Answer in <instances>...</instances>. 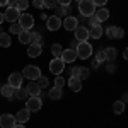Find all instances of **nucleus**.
I'll list each match as a JSON object with an SVG mask.
<instances>
[{
  "label": "nucleus",
  "mask_w": 128,
  "mask_h": 128,
  "mask_svg": "<svg viewBox=\"0 0 128 128\" xmlns=\"http://www.w3.org/2000/svg\"><path fill=\"white\" fill-rule=\"evenodd\" d=\"M38 84H40V87H41V89H46V87H48V79L41 75L40 79H38Z\"/></svg>",
  "instance_id": "4c0bfd02"
},
{
  "label": "nucleus",
  "mask_w": 128,
  "mask_h": 128,
  "mask_svg": "<svg viewBox=\"0 0 128 128\" xmlns=\"http://www.w3.org/2000/svg\"><path fill=\"white\" fill-rule=\"evenodd\" d=\"M48 96H50V99H53V101H58L62 96H63V92H62V89L60 87H53L50 89V92H48Z\"/></svg>",
  "instance_id": "aec40b11"
},
{
  "label": "nucleus",
  "mask_w": 128,
  "mask_h": 128,
  "mask_svg": "<svg viewBox=\"0 0 128 128\" xmlns=\"http://www.w3.org/2000/svg\"><path fill=\"white\" fill-rule=\"evenodd\" d=\"M104 32H106V36H108V38L114 40V36H116V28H114V26H109V28L104 31Z\"/></svg>",
  "instance_id": "f704fd0d"
},
{
  "label": "nucleus",
  "mask_w": 128,
  "mask_h": 128,
  "mask_svg": "<svg viewBox=\"0 0 128 128\" xmlns=\"http://www.w3.org/2000/svg\"><path fill=\"white\" fill-rule=\"evenodd\" d=\"M16 125H17L16 116H12V114H2L0 116V128H14Z\"/></svg>",
  "instance_id": "6e6552de"
},
{
  "label": "nucleus",
  "mask_w": 128,
  "mask_h": 128,
  "mask_svg": "<svg viewBox=\"0 0 128 128\" xmlns=\"http://www.w3.org/2000/svg\"><path fill=\"white\" fill-rule=\"evenodd\" d=\"M123 58H125V60H126V62H128V48L125 50V51H123Z\"/></svg>",
  "instance_id": "de8ad7c7"
},
{
  "label": "nucleus",
  "mask_w": 128,
  "mask_h": 128,
  "mask_svg": "<svg viewBox=\"0 0 128 128\" xmlns=\"http://www.w3.org/2000/svg\"><path fill=\"white\" fill-rule=\"evenodd\" d=\"M46 28H48V31H58L60 28H62V19L56 17V16L48 17V19H46Z\"/></svg>",
  "instance_id": "9b49d317"
},
{
  "label": "nucleus",
  "mask_w": 128,
  "mask_h": 128,
  "mask_svg": "<svg viewBox=\"0 0 128 128\" xmlns=\"http://www.w3.org/2000/svg\"><path fill=\"white\" fill-rule=\"evenodd\" d=\"M63 70H65V62L62 58H53L51 60V63H50V72H51V74L60 75Z\"/></svg>",
  "instance_id": "423d86ee"
},
{
  "label": "nucleus",
  "mask_w": 128,
  "mask_h": 128,
  "mask_svg": "<svg viewBox=\"0 0 128 128\" xmlns=\"http://www.w3.org/2000/svg\"><path fill=\"white\" fill-rule=\"evenodd\" d=\"M68 87L74 90V92H79L82 90V80L77 79V77H70L68 79Z\"/></svg>",
  "instance_id": "dca6fc26"
},
{
  "label": "nucleus",
  "mask_w": 128,
  "mask_h": 128,
  "mask_svg": "<svg viewBox=\"0 0 128 128\" xmlns=\"http://www.w3.org/2000/svg\"><path fill=\"white\" fill-rule=\"evenodd\" d=\"M22 75H24L26 79H29V80H38L41 77V70H40V67H36V65H28L26 68L22 70Z\"/></svg>",
  "instance_id": "7ed1b4c3"
},
{
  "label": "nucleus",
  "mask_w": 128,
  "mask_h": 128,
  "mask_svg": "<svg viewBox=\"0 0 128 128\" xmlns=\"http://www.w3.org/2000/svg\"><path fill=\"white\" fill-rule=\"evenodd\" d=\"M106 51V60L108 62H113V60L116 58V50L114 48H108V50H104Z\"/></svg>",
  "instance_id": "7c9ffc66"
},
{
  "label": "nucleus",
  "mask_w": 128,
  "mask_h": 128,
  "mask_svg": "<svg viewBox=\"0 0 128 128\" xmlns=\"http://www.w3.org/2000/svg\"><path fill=\"white\" fill-rule=\"evenodd\" d=\"M67 84V80L63 79L62 75H56V79H55V87H60V89H63V86Z\"/></svg>",
  "instance_id": "473e14b6"
},
{
  "label": "nucleus",
  "mask_w": 128,
  "mask_h": 128,
  "mask_svg": "<svg viewBox=\"0 0 128 128\" xmlns=\"http://www.w3.org/2000/svg\"><path fill=\"white\" fill-rule=\"evenodd\" d=\"M17 2H19V0H9V5H7V7H10V9L17 7Z\"/></svg>",
  "instance_id": "37998d69"
},
{
  "label": "nucleus",
  "mask_w": 128,
  "mask_h": 128,
  "mask_svg": "<svg viewBox=\"0 0 128 128\" xmlns=\"http://www.w3.org/2000/svg\"><path fill=\"white\" fill-rule=\"evenodd\" d=\"M87 19H89V26H90V28L101 26V22H99V19L96 17V14H94V16H90V17H87Z\"/></svg>",
  "instance_id": "72a5a7b5"
},
{
  "label": "nucleus",
  "mask_w": 128,
  "mask_h": 128,
  "mask_svg": "<svg viewBox=\"0 0 128 128\" xmlns=\"http://www.w3.org/2000/svg\"><path fill=\"white\" fill-rule=\"evenodd\" d=\"M102 32H104V31H102V28H101V26H96V28H92V29H90V38L99 40V38L102 36Z\"/></svg>",
  "instance_id": "bb28decb"
},
{
  "label": "nucleus",
  "mask_w": 128,
  "mask_h": 128,
  "mask_svg": "<svg viewBox=\"0 0 128 128\" xmlns=\"http://www.w3.org/2000/svg\"><path fill=\"white\" fill-rule=\"evenodd\" d=\"M79 19L77 17H72V16H67L65 20H62V28H65L67 31H75L79 28Z\"/></svg>",
  "instance_id": "0eeeda50"
},
{
  "label": "nucleus",
  "mask_w": 128,
  "mask_h": 128,
  "mask_svg": "<svg viewBox=\"0 0 128 128\" xmlns=\"http://www.w3.org/2000/svg\"><path fill=\"white\" fill-rule=\"evenodd\" d=\"M5 5H9V0H0V7H5Z\"/></svg>",
  "instance_id": "49530a36"
},
{
  "label": "nucleus",
  "mask_w": 128,
  "mask_h": 128,
  "mask_svg": "<svg viewBox=\"0 0 128 128\" xmlns=\"http://www.w3.org/2000/svg\"><path fill=\"white\" fill-rule=\"evenodd\" d=\"M92 4H94L96 7H104V5L108 4V0H92Z\"/></svg>",
  "instance_id": "a19ab883"
},
{
  "label": "nucleus",
  "mask_w": 128,
  "mask_h": 128,
  "mask_svg": "<svg viewBox=\"0 0 128 128\" xmlns=\"http://www.w3.org/2000/svg\"><path fill=\"white\" fill-rule=\"evenodd\" d=\"M125 36V31L121 29V28H116V36H114V40H121Z\"/></svg>",
  "instance_id": "ea45409f"
},
{
  "label": "nucleus",
  "mask_w": 128,
  "mask_h": 128,
  "mask_svg": "<svg viewBox=\"0 0 128 128\" xmlns=\"http://www.w3.org/2000/svg\"><path fill=\"white\" fill-rule=\"evenodd\" d=\"M121 101H123V102H125V104H126V102H128V94H125V96H123V99H121Z\"/></svg>",
  "instance_id": "8fccbe9b"
},
{
  "label": "nucleus",
  "mask_w": 128,
  "mask_h": 128,
  "mask_svg": "<svg viewBox=\"0 0 128 128\" xmlns=\"http://www.w3.org/2000/svg\"><path fill=\"white\" fill-rule=\"evenodd\" d=\"M79 12L82 17H90L96 14V5L92 4V0H80L79 2Z\"/></svg>",
  "instance_id": "f257e3e1"
},
{
  "label": "nucleus",
  "mask_w": 128,
  "mask_h": 128,
  "mask_svg": "<svg viewBox=\"0 0 128 128\" xmlns=\"http://www.w3.org/2000/svg\"><path fill=\"white\" fill-rule=\"evenodd\" d=\"M26 90H28V94H29V96H40L43 89L40 87V84H38V82L31 80L29 84H28V87H26Z\"/></svg>",
  "instance_id": "4468645a"
},
{
  "label": "nucleus",
  "mask_w": 128,
  "mask_h": 128,
  "mask_svg": "<svg viewBox=\"0 0 128 128\" xmlns=\"http://www.w3.org/2000/svg\"><path fill=\"white\" fill-rule=\"evenodd\" d=\"M41 51H43V46L41 44H34V43H31L29 48H28V55H29L31 58H38L41 55Z\"/></svg>",
  "instance_id": "2eb2a0df"
},
{
  "label": "nucleus",
  "mask_w": 128,
  "mask_h": 128,
  "mask_svg": "<svg viewBox=\"0 0 128 128\" xmlns=\"http://www.w3.org/2000/svg\"><path fill=\"white\" fill-rule=\"evenodd\" d=\"M22 80H24V75L22 74H10L9 75V86H12L14 89H19L22 86Z\"/></svg>",
  "instance_id": "f8f14e48"
},
{
  "label": "nucleus",
  "mask_w": 128,
  "mask_h": 128,
  "mask_svg": "<svg viewBox=\"0 0 128 128\" xmlns=\"http://www.w3.org/2000/svg\"><path fill=\"white\" fill-rule=\"evenodd\" d=\"M31 43H34V44H44V40H43V36H41V32H34V31H31Z\"/></svg>",
  "instance_id": "4be33fe9"
},
{
  "label": "nucleus",
  "mask_w": 128,
  "mask_h": 128,
  "mask_svg": "<svg viewBox=\"0 0 128 128\" xmlns=\"http://www.w3.org/2000/svg\"><path fill=\"white\" fill-rule=\"evenodd\" d=\"M113 109H114L116 114H123V113H125V102H123V101H116V102L113 104Z\"/></svg>",
  "instance_id": "cd10ccee"
},
{
  "label": "nucleus",
  "mask_w": 128,
  "mask_h": 128,
  "mask_svg": "<svg viewBox=\"0 0 128 128\" xmlns=\"http://www.w3.org/2000/svg\"><path fill=\"white\" fill-rule=\"evenodd\" d=\"M77 58H79V56H77V51L72 50V48L63 50V53H62V60H63L65 63H74Z\"/></svg>",
  "instance_id": "ddd939ff"
},
{
  "label": "nucleus",
  "mask_w": 128,
  "mask_h": 128,
  "mask_svg": "<svg viewBox=\"0 0 128 128\" xmlns=\"http://www.w3.org/2000/svg\"><path fill=\"white\" fill-rule=\"evenodd\" d=\"M28 7H29V0H19V2H17V9H19L20 12L26 10Z\"/></svg>",
  "instance_id": "c9c22d12"
},
{
  "label": "nucleus",
  "mask_w": 128,
  "mask_h": 128,
  "mask_svg": "<svg viewBox=\"0 0 128 128\" xmlns=\"http://www.w3.org/2000/svg\"><path fill=\"white\" fill-rule=\"evenodd\" d=\"M22 26H20L19 22H12V26H10V32H12V34H17V36H19L20 32H22Z\"/></svg>",
  "instance_id": "c756f323"
},
{
  "label": "nucleus",
  "mask_w": 128,
  "mask_h": 128,
  "mask_svg": "<svg viewBox=\"0 0 128 128\" xmlns=\"http://www.w3.org/2000/svg\"><path fill=\"white\" fill-rule=\"evenodd\" d=\"M14 128H26V126H24V125H20V123H17V125H16Z\"/></svg>",
  "instance_id": "603ef678"
},
{
  "label": "nucleus",
  "mask_w": 128,
  "mask_h": 128,
  "mask_svg": "<svg viewBox=\"0 0 128 128\" xmlns=\"http://www.w3.org/2000/svg\"><path fill=\"white\" fill-rule=\"evenodd\" d=\"M75 2H80V0H75Z\"/></svg>",
  "instance_id": "864d4df0"
},
{
  "label": "nucleus",
  "mask_w": 128,
  "mask_h": 128,
  "mask_svg": "<svg viewBox=\"0 0 128 128\" xmlns=\"http://www.w3.org/2000/svg\"><path fill=\"white\" fill-rule=\"evenodd\" d=\"M14 98H17V99H29V94H28V90L26 89H16V92H14Z\"/></svg>",
  "instance_id": "393cba45"
},
{
  "label": "nucleus",
  "mask_w": 128,
  "mask_h": 128,
  "mask_svg": "<svg viewBox=\"0 0 128 128\" xmlns=\"http://www.w3.org/2000/svg\"><path fill=\"white\" fill-rule=\"evenodd\" d=\"M96 17L99 19V22H104V20L109 19V10L106 7H101V9L96 10Z\"/></svg>",
  "instance_id": "6ab92c4d"
},
{
  "label": "nucleus",
  "mask_w": 128,
  "mask_h": 128,
  "mask_svg": "<svg viewBox=\"0 0 128 128\" xmlns=\"http://www.w3.org/2000/svg\"><path fill=\"white\" fill-rule=\"evenodd\" d=\"M4 20H5V16H4V14L0 12V26H2V22H4Z\"/></svg>",
  "instance_id": "09e8293b"
},
{
  "label": "nucleus",
  "mask_w": 128,
  "mask_h": 128,
  "mask_svg": "<svg viewBox=\"0 0 128 128\" xmlns=\"http://www.w3.org/2000/svg\"><path fill=\"white\" fill-rule=\"evenodd\" d=\"M20 14H22V12H20L17 7H14V9H10V7H9V9L5 10L4 16H5V20H9V22H17L19 17H20Z\"/></svg>",
  "instance_id": "9d476101"
},
{
  "label": "nucleus",
  "mask_w": 128,
  "mask_h": 128,
  "mask_svg": "<svg viewBox=\"0 0 128 128\" xmlns=\"http://www.w3.org/2000/svg\"><path fill=\"white\" fill-rule=\"evenodd\" d=\"M14 92H16V89L9 86V84H5V86H2L0 87V94L4 96V98H9V99H14Z\"/></svg>",
  "instance_id": "f3484780"
},
{
  "label": "nucleus",
  "mask_w": 128,
  "mask_h": 128,
  "mask_svg": "<svg viewBox=\"0 0 128 128\" xmlns=\"http://www.w3.org/2000/svg\"><path fill=\"white\" fill-rule=\"evenodd\" d=\"M41 106H43V101H41L40 96H29L28 104H26V109H28L29 113H36V111H40Z\"/></svg>",
  "instance_id": "20e7f679"
},
{
  "label": "nucleus",
  "mask_w": 128,
  "mask_h": 128,
  "mask_svg": "<svg viewBox=\"0 0 128 128\" xmlns=\"http://www.w3.org/2000/svg\"><path fill=\"white\" fill-rule=\"evenodd\" d=\"M51 53H53L55 58H62V53H63L62 44H53V46H51Z\"/></svg>",
  "instance_id": "c85d7f7f"
},
{
  "label": "nucleus",
  "mask_w": 128,
  "mask_h": 128,
  "mask_svg": "<svg viewBox=\"0 0 128 128\" xmlns=\"http://www.w3.org/2000/svg\"><path fill=\"white\" fill-rule=\"evenodd\" d=\"M89 75H90V70L86 68V67H80V68H79V74H77V79L86 80V79H89Z\"/></svg>",
  "instance_id": "a878e982"
},
{
  "label": "nucleus",
  "mask_w": 128,
  "mask_h": 128,
  "mask_svg": "<svg viewBox=\"0 0 128 128\" xmlns=\"http://www.w3.org/2000/svg\"><path fill=\"white\" fill-rule=\"evenodd\" d=\"M75 51H77V56L80 60H87L92 55V46L89 44L87 41H82V43H79V46L75 48Z\"/></svg>",
  "instance_id": "f03ea898"
},
{
  "label": "nucleus",
  "mask_w": 128,
  "mask_h": 128,
  "mask_svg": "<svg viewBox=\"0 0 128 128\" xmlns=\"http://www.w3.org/2000/svg\"><path fill=\"white\" fill-rule=\"evenodd\" d=\"M79 68H80V67H74V68H72V77H77V74H79Z\"/></svg>",
  "instance_id": "c03bdc74"
},
{
  "label": "nucleus",
  "mask_w": 128,
  "mask_h": 128,
  "mask_svg": "<svg viewBox=\"0 0 128 128\" xmlns=\"http://www.w3.org/2000/svg\"><path fill=\"white\" fill-rule=\"evenodd\" d=\"M32 5L36 9H43L44 7V0H32Z\"/></svg>",
  "instance_id": "58836bf2"
},
{
  "label": "nucleus",
  "mask_w": 128,
  "mask_h": 128,
  "mask_svg": "<svg viewBox=\"0 0 128 128\" xmlns=\"http://www.w3.org/2000/svg\"><path fill=\"white\" fill-rule=\"evenodd\" d=\"M58 2V5H65V7H70V2L72 0H56Z\"/></svg>",
  "instance_id": "79ce46f5"
},
{
  "label": "nucleus",
  "mask_w": 128,
  "mask_h": 128,
  "mask_svg": "<svg viewBox=\"0 0 128 128\" xmlns=\"http://www.w3.org/2000/svg\"><path fill=\"white\" fill-rule=\"evenodd\" d=\"M77 46H79V41H77V40H74V41H72V50H75Z\"/></svg>",
  "instance_id": "a18cd8bd"
},
{
  "label": "nucleus",
  "mask_w": 128,
  "mask_h": 128,
  "mask_svg": "<svg viewBox=\"0 0 128 128\" xmlns=\"http://www.w3.org/2000/svg\"><path fill=\"white\" fill-rule=\"evenodd\" d=\"M96 62H98V63L106 62V51H104V50H99L98 53H96Z\"/></svg>",
  "instance_id": "2f4dec72"
},
{
  "label": "nucleus",
  "mask_w": 128,
  "mask_h": 128,
  "mask_svg": "<svg viewBox=\"0 0 128 128\" xmlns=\"http://www.w3.org/2000/svg\"><path fill=\"white\" fill-rule=\"evenodd\" d=\"M74 32H75V40L79 41V43L87 41L89 38H90V31H89L87 28H84V26H79V28L74 31Z\"/></svg>",
  "instance_id": "1a4fd4ad"
},
{
  "label": "nucleus",
  "mask_w": 128,
  "mask_h": 128,
  "mask_svg": "<svg viewBox=\"0 0 128 128\" xmlns=\"http://www.w3.org/2000/svg\"><path fill=\"white\" fill-rule=\"evenodd\" d=\"M10 44H12L10 36L7 32H0V46H2V48H9Z\"/></svg>",
  "instance_id": "412c9836"
},
{
  "label": "nucleus",
  "mask_w": 128,
  "mask_h": 128,
  "mask_svg": "<svg viewBox=\"0 0 128 128\" xmlns=\"http://www.w3.org/2000/svg\"><path fill=\"white\" fill-rule=\"evenodd\" d=\"M29 111L28 109H20V111H17V114H16V121L17 123H20V125H24L28 120H29Z\"/></svg>",
  "instance_id": "a211bd4d"
},
{
  "label": "nucleus",
  "mask_w": 128,
  "mask_h": 128,
  "mask_svg": "<svg viewBox=\"0 0 128 128\" xmlns=\"http://www.w3.org/2000/svg\"><path fill=\"white\" fill-rule=\"evenodd\" d=\"M17 22H19L20 26H22V29L31 31V29H32V26H34V17H32L31 14H24V12H22Z\"/></svg>",
  "instance_id": "39448f33"
},
{
  "label": "nucleus",
  "mask_w": 128,
  "mask_h": 128,
  "mask_svg": "<svg viewBox=\"0 0 128 128\" xmlns=\"http://www.w3.org/2000/svg\"><path fill=\"white\" fill-rule=\"evenodd\" d=\"M70 7H65V5H56L55 7V16L56 17H62V16H68Z\"/></svg>",
  "instance_id": "5701e85b"
},
{
  "label": "nucleus",
  "mask_w": 128,
  "mask_h": 128,
  "mask_svg": "<svg viewBox=\"0 0 128 128\" xmlns=\"http://www.w3.org/2000/svg\"><path fill=\"white\" fill-rule=\"evenodd\" d=\"M19 41L22 43V44H31V31H22L19 34Z\"/></svg>",
  "instance_id": "b1692460"
},
{
  "label": "nucleus",
  "mask_w": 128,
  "mask_h": 128,
  "mask_svg": "<svg viewBox=\"0 0 128 128\" xmlns=\"http://www.w3.org/2000/svg\"><path fill=\"white\" fill-rule=\"evenodd\" d=\"M58 5L56 0H44V9H55Z\"/></svg>",
  "instance_id": "e433bc0d"
},
{
  "label": "nucleus",
  "mask_w": 128,
  "mask_h": 128,
  "mask_svg": "<svg viewBox=\"0 0 128 128\" xmlns=\"http://www.w3.org/2000/svg\"><path fill=\"white\" fill-rule=\"evenodd\" d=\"M99 65H101V63H98V62H96V60H94V62H92V67H94V68H98Z\"/></svg>",
  "instance_id": "3c124183"
}]
</instances>
